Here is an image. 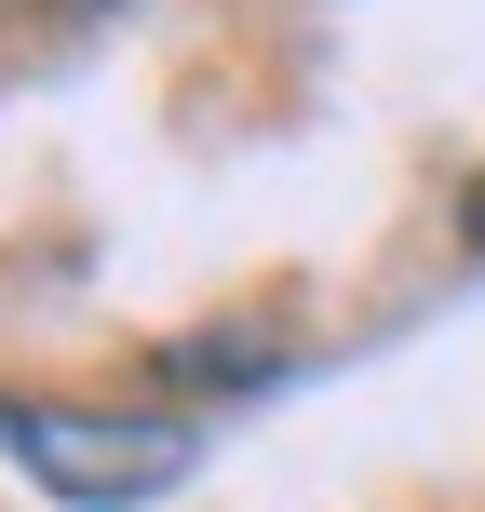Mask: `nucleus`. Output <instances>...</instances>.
<instances>
[{"instance_id":"obj_1","label":"nucleus","mask_w":485,"mask_h":512,"mask_svg":"<svg viewBox=\"0 0 485 512\" xmlns=\"http://www.w3.org/2000/svg\"><path fill=\"white\" fill-rule=\"evenodd\" d=\"M0 445L81 512H135V499L189 486V459H203L189 418H68V405H14V391H0Z\"/></svg>"}]
</instances>
